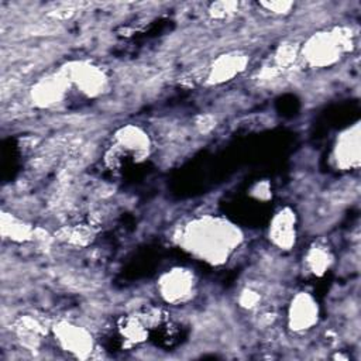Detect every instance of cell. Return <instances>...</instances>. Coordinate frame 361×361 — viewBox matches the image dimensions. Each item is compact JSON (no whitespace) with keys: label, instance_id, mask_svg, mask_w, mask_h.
I'll use <instances>...</instances> for the list:
<instances>
[{"label":"cell","instance_id":"obj_10","mask_svg":"<svg viewBox=\"0 0 361 361\" xmlns=\"http://www.w3.org/2000/svg\"><path fill=\"white\" fill-rule=\"evenodd\" d=\"M262 6H265V7H268L269 10H272V11H275V13H286L289 8H290V6H292V3H286V1H282V3H278V1H274V3H264Z\"/></svg>","mask_w":361,"mask_h":361},{"label":"cell","instance_id":"obj_2","mask_svg":"<svg viewBox=\"0 0 361 361\" xmlns=\"http://www.w3.org/2000/svg\"><path fill=\"white\" fill-rule=\"evenodd\" d=\"M344 42L343 38H337L331 34H319L314 35L305 47V55L307 61L313 65H329L336 61L341 44Z\"/></svg>","mask_w":361,"mask_h":361},{"label":"cell","instance_id":"obj_5","mask_svg":"<svg viewBox=\"0 0 361 361\" xmlns=\"http://www.w3.org/2000/svg\"><path fill=\"white\" fill-rule=\"evenodd\" d=\"M244 58L240 55H224L216 61L212 69L210 79L214 82H223L233 78L240 69H243Z\"/></svg>","mask_w":361,"mask_h":361},{"label":"cell","instance_id":"obj_3","mask_svg":"<svg viewBox=\"0 0 361 361\" xmlns=\"http://www.w3.org/2000/svg\"><path fill=\"white\" fill-rule=\"evenodd\" d=\"M192 288V278L185 271H173L166 275V278L162 281V292L164 295L171 299H182L188 295L189 289Z\"/></svg>","mask_w":361,"mask_h":361},{"label":"cell","instance_id":"obj_7","mask_svg":"<svg viewBox=\"0 0 361 361\" xmlns=\"http://www.w3.org/2000/svg\"><path fill=\"white\" fill-rule=\"evenodd\" d=\"M58 336L59 340L62 341V344L72 350V351H79V350H87L92 344H90V338L87 337V334L75 327V326H62L58 329Z\"/></svg>","mask_w":361,"mask_h":361},{"label":"cell","instance_id":"obj_9","mask_svg":"<svg viewBox=\"0 0 361 361\" xmlns=\"http://www.w3.org/2000/svg\"><path fill=\"white\" fill-rule=\"evenodd\" d=\"M35 99L44 104L48 103H54L59 99L61 96V87L58 82H52V80H47L39 83L35 87Z\"/></svg>","mask_w":361,"mask_h":361},{"label":"cell","instance_id":"obj_4","mask_svg":"<svg viewBox=\"0 0 361 361\" xmlns=\"http://www.w3.org/2000/svg\"><path fill=\"white\" fill-rule=\"evenodd\" d=\"M316 313L317 310L314 307V303L309 296H305V295L298 296L290 309L292 326H295L296 329L309 327L314 322Z\"/></svg>","mask_w":361,"mask_h":361},{"label":"cell","instance_id":"obj_6","mask_svg":"<svg viewBox=\"0 0 361 361\" xmlns=\"http://www.w3.org/2000/svg\"><path fill=\"white\" fill-rule=\"evenodd\" d=\"M293 217L289 212L279 213L272 224V238L281 247H289L295 240Z\"/></svg>","mask_w":361,"mask_h":361},{"label":"cell","instance_id":"obj_1","mask_svg":"<svg viewBox=\"0 0 361 361\" xmlns=\"http://www.w3.org/2000/svg\"><path fill=\"white\" fill-rule=\"evenodd\" d=\"M235 233L224 223L214 220L199 221L186 233L190 250L210 261H221L235 244Z\"/></svg>","mask_w":361,"mask_h":361},{"label":"cell","instance_id":"obj_8","mask_svg":"<svg viewBox=\"0 0 361 361\" xmlns=\"http://www.w3.org/2000/svg\"><path fill=\"white\" fill-rule=\"evenodd\" d=\"M75 80L87 93L97 92L103 85V75L94 68H80L75 73Z\"/></svg>","mask_w":361,"mask_h":361}]
</instances>
